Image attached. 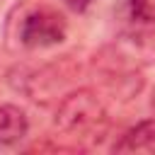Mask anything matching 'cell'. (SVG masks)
Returning <instances> with one entry per match:
<instances>
[{"instance_id":"cell-2","label":"cell","mask_w":155,"mask_h":155,"mask_svg":"<svg viewBox=\"0 0 155 155\" xmlns=\"http://www.w3.org/2000/svg\"><path fill=\"white\" fill-rule=\"evenodd\" d=\"M102 116H104V111H102V104L97 102V97L87 90H80L61 104L56 124L65 131H82V128L94 126Z\"/></svg>"},{"instance_id":"cell-7","label":"cell","mask_w":155,"mask_h":155,"mask_svg":"<svg viewBox=\"0 0 155 155\" xmlns=\"http://www.w3.org/2000/svg\"><path fill=\"white\" fill-rule=\"evenodd\" d=\"M153 109H155V92H153Z\"/></svg>"},{"instance_id":"cell-6","label":"cell","mask_w":155,"mask_h":155,"mask_svg":"<svg viewBox=\"0 0 155 155\" xmlns=\"http://www.w3.org/2000/svg\"><path fill=\"white\" fill-rule=\"evenodd\" d=\"M63 5H65V7H70L73 12H82V10L90 5V0H63Z\"/></svg>"},{"instance_id":"cell-5","label":"cell","mask_w":155,"mask_h":155,"mask_svg":"<svg viewBox=\"0 0 155 155\" xmlns=\"http://www.w3.org/2000/svg\"><path fill=\"white\" fill-rule=\"evenodd\" d=\"M131 10L138 19H155V0H131Z\"/></svg>"},{"instance_id":"cell-4","label":"cell","mask_w":155,"mask_h":155,"mask_svg":"<svg viewBox=\"0 0 155 155\" xmlns=\"http://www.w3.org/2000/svg\"><path fill=\"white\" fill-rule=\"evenodd\" d=\"M119 153H136V150H155V119L140 121L131 131L121 136V140L114 145Z\"/></svg>"},{"instance_id":"cell-1","label":"cell","mask_w":155,"mask_h":155,"mask_svg":"<svg viewBox=\"0 0 155 155\" xmlns=\"http://www.w3.org/2000/svg\"><path fill=\"white\" fill-rule=\"evenodd\" d=\"M65 19L48 10V7H41V10H34L24 17L22 27H19V39L27 48H48V46H56L65 39Z\"/></svg>"},{"instance_id":"cell-3","label":"cell","mask_w":155,"mask_h":155,"mask_svg":"<svg viewBox=\"0 0 155 155\" xmlns=\"http://www.w3.org/2000/svg\"><path fill=\"white\" fill-rule=\"evenodd\" d=\"M29 131L27 114L15 104H0V145L19 143Z\"/></svg>"}]
</instances>
